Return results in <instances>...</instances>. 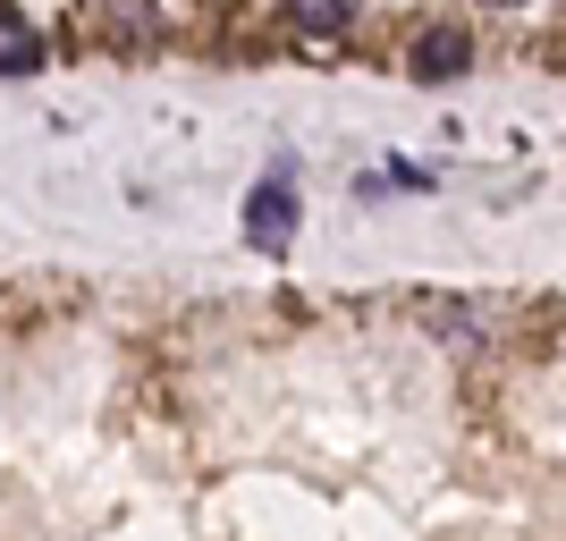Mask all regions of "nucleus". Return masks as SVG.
<instances>
[{
	"label": "nucleus",
	"mask_w": 566,
	"mask_h": 541,
	"mask_svg": "<svg viewBox=\"0 0 566 541\" xmlns=\"http://www.w3.org/2000/svg\"><path fill=\"white\" fill-rule=\"evenodd\" d=\"M280 9L305 25V34H338V25L355 18V0H280Z\"/></svg>",
	"instance_id": "20e7f679"
},
{
	"label": "nucleus",
	"mask_w": 566,
	"mask_h": 541,
	"mask_svg": "<svg viewBox=\"0 0 566 541\" xmlns=\"http://www.w3.org/2000/svg\"><path fill=\"white\" fill-rule=\"evenodd\" d=\"M245 237H254L262 254H287V246H296V187H287V178H262V187L245 195Z\"/></svg>",
	"instance_id": "f257e3e1"
},
{
	"label": "nucleus",
	"mask_w": 566,
	"mask_h": 541,
	"mask_svg": "<svg viewBox=\"0 0 566 541\" xmlns=\"http://www.w3.org/2000/svg\"><path fill=\"white\" fill-rule=\"evenodd\" d=\"M34 69H43V34L18 9H0V76H34Z\"/></svg>",
	"instance_id": "7ed1b4c3"
},
{
	"label": "nucleus",
	"mask_w": 566,
	"mask_h": 541,
	"mask_svg": "<svg viewBox=\"0 0 566 541\" xmlns=\"http://www.w3.org/2000/svg\"><path fill=\"white\" fill-rule=\"evenodd\" d=\"M465 60H473V34H465V25H423L415 51H406L415 85H449V76H465Z\"/></svg>",
	"instance_id": "f03ea898"
},
{
	"label": "nucleus",
	"mask_w": 566,
	"mask_h": 541,
	"mask_svg": "<svg viewBox=\"0 0 566 541\" xmlns=\"http://www.w3.org/2000/svg\"><path fill=\"white\" fill-rule=\"evenodd\" d=\"M499 9H524V0H499Z\"/></svg>",
	"instance_id": "39448f33"
}]
</instances>
